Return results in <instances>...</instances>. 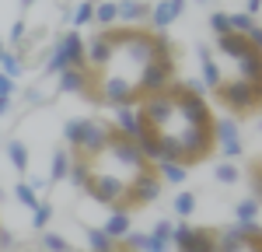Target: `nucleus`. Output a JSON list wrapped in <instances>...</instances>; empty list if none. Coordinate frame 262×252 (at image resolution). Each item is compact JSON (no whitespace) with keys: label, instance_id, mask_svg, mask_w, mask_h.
I'll return each instance as SVG.
<instances>
[{"label":"nucleus","instance_id":"29","mask_svg":"<svg viewBox=\"0 0 262 252\" xmlns=\"http://www.w3.org/2000/svg\"><path fill=\"white\" fill-rule=\"evenodd\" d=\"M196 203H200V200H196V193H179V196L171 200V210L185 221V217H192V214H196Z\"/></svg>","mask_w":262,"mask_h":252},{"label":"nucleus","instance_id":"42","mask_svg":"<svg viewBox=\"0 0 262 252\" xmlns=\"http://www.w3.org/2000/svg\"><path fill=\"white\" fill-rule=\"evenodd\" d=\"M140 252H171V245H168V242H158L154 235H143V249Z\"/></svg>","mask_w":262,"mask_h":252},{"label":"nucleus","instance_id":"22","mask_svg":"<svg viewBox=\"0 0 262 252\" xmlns=\"http://www.w3.org/2000/svg\"><path fill=\"white\" fill-rule=\"evenodd\" d=\"M116 21H119L116 0H95V25H101V32H105V28H112Z\"/></svg>","mask_w":262,"mask_h":252},{"label":"nucleus","instance_id":"12","mask_svg":"<svg viewBox=\"0 0 262 252\" xmlns=\"http://www.w3.org/2000/svg\"><path fill=\"white\" fill-rule=\"evenodd\" d=\"M91 84H95V74H91L88 67H70V70L60 74V91L63 95H88Z\"/></svg>","mask_w":262,"mask_h":252},{"label":"nucleus","instance_id":"26","mask_svg":"<svg viewBox=\"0 0 262 252\" xmlns=\"http://www.w3.org/2000/svg\"><path fill=\"white\" fill-rule=\"evenodd\" d=\"M67 179H70L77 189H88V182H91V165H88L84 158H74V161H70V172H67Z\"/></svg>","mask_w":262,"mask_h":252},{"label":"nucleus","instance_id":"8","mask_svg":"<svg viewBox=\"0 0 262 252\" xmlns=\"http://www.w3.org/2000/svg\"><path fill=\"white\" fill-rule=\"evenodd\" d=\"M171 77H175V60H154V63H147L140 74H137V91H140V98L168 91Z\"/></svg>","mask_w":262,"mask_h":252},{"label":"nucleus","instance_id":"51","mask_svg":"<svg viewBox=\"0 0 262 252\" xmlns=\"http://www.w3.org/2000/svg\"><path fill=\"white\" fill-rule=\"evenodd\" d=\"M32 4H35V0H21V7H32Z\"/></svg>","mask_w":262,"mask_h":252},{"label":"nucleus","instance_id":"54","mask_svg":"<svg viewBox=\"0 0 262 252\" xmlns=\"http://www.w3.org/2000/svg\"><path fill=\"white\" fill-rule=\"evenodd\" d=\"M196 4H210V0H196Z\"/></svg>","mask_w":262,"mask_h":252},{"label":"nucleus","instance_id":"52","mask_svg":"<svg viewBox=\"0 0 262 252\" xmlns=\"http://www.w3.org/2000/svg\"><path fill=\"white\" fill-rule=\"evenodd\" d=\"M255 130H259V133H262V116H259V123H255Z\"/></svg>","mask_w":262,"mask_h":252},{"label":"nucleus","instance_id":"39","mask_svg":"<svg viewBox=\"0 0 262 252\" xmlns=\"http://www.w3.org/2000/svg\"><path fill=\"white\" fill-rule=\"evenodd\" d=\"M49 217H53V207H49V203H39V207L32 210V228L42 231L46 224H49Z\"/></svg>","mask_w":262,"mask_h":252},{"label":"nucleus","instance_id":"53","mask_svg":"<svg viewBox=\"0 0 262 252\" xmlns=\"http://www.w3.org/2000/svg\"><path fill=\"white\" fill-rule=\"evenodd\" d=\"M4 49H7V46H4V39H0V56H4Z\"/></svg>","mask_w":262,"mask_h":252},{"label":"nucleus","instance_id":"23","mask_svg":"<svg viewBox=\"0 0 262 252\" xmlns=\"http://www.w3.org/2000/svg\"><path fill=\"white\" fill-rule=\"evenodd\" d=\"M179 252H217V242H213V231L210 228H196L192 231V242Z\"/></svg>","mask_w":262,"mask_h":252},{"label":"nucleus","instance_id":"10","mask_svg":"<svg viewBox=\"0 0 262 252\" xmlns=\"http://www.w3.org/2000/svg\"><path fill=\"white\" fill-rule=\"evenodd\" d=\"M175 112H179V119L185 126H210L213 123V112H210V105L203 95H192V91H185L179 102H175Z\"/></svg>","mask_w":262,"mask_h":252},{"label":"nucleus","instance_id":"41","mask_svg":"<svg viewBox=\"0 0 262 252\" xmlns=\"http://www.w3.org/2000/svg\"><path fill=\"white\" fill-rule=\"evenodd\" d=\"M221 154H224V161H234V158H242V154H245V144H242V140H234V144H221Z\"/></svg>","mask_w":262,"mask_h":252},{"label":"nucleus","instance_id":"14","mask_svg":"<svg viewBox=\"0 0 262 252\" xmlns=\"http://www.w3.org/2000/svg\"><path fill=\"white\" fill-rule=\"evenodd\" d=\"M137 147H140V154L147 158V165H158V161H164V137L158 133V130L143 126L140 137H137Z\"/></svg>","mask_w":262,"mask_h":252},{"label":"nucleus","instance_id":"20","mask_svg":"<svg viewBox=\"0 0 262 252\" xmlns=\"http://www.w3.org/2000/svg\"><path fill=\"white\" fill-rule=\"evenodd\" d=\"M158 179L161 182H168V186H182L185 179H189V168H182V165H175V161H158Z\"/></svg>","mask_w":262,"mask_h":252},{"label":"nucleus","instance_id":"33","mask_svg":"<svg viewBox=\"0 0 262 252\" xmlns=\"http://www.w3.org/2000/svg\"><path fill=\"white\" fill-rule=\"evenodd\" d=\"M88 21H95V0L77 4V7H74V14H70V25H74V28H81V25H88Z\"/></svg>","mask_w":262,"mask_h":252},{"label":"nucleus","instance_id":"24","mask_svg":"<svg viewBox=\"0 0 262 252\" xmlns=\"http://www.w3.org/2000/svg\"><path fill=\"white\" fill-rule=\"evenodd\" d=\"M70 161H74V158H70V151H67V147H56V151H53V165H49V179H53V182L67 179Z\"/></svg>","mask_w":262,"mask_h":252},{"label":"nucleus","instance_id":"36","mask_svg":"<svg viewBox=\"0 0 262 252\" xmlns=\"http://www.w3.org/2000/svg\"><path fill=\"white\" fill-rule=\"evenodd\" d=\"M231 18V32H238V35H248L252 28H255V18H248L245 11H238V14H227Z\"/></svg>","mask_w":262,"mask_h":252},{"label":"nucleus","instance_id":"9","mask_svg":"<svg viewBox=\"0 0 262 252\" xmlns=\"http://www.w3.org/2000/svg\"><path fill=\"white\" fill-rule=\"evenodd\" d=\"M108 137H112V123L88 119V126H84V140H81V147H77V158H84V161H95L101 151L108 147Z\"/></svg>","mask_w":262,"mask_h":252},{"label":"nucleus","instance_id":"30","mask_svg":"<svg viewBox=\"0 0 262 252\" xmlns=\"http://www.w3.org/2000/svg\"><path fill=\"white\" fill-rule=\"evenodd\" d=\"M259 214H262V203L255 196H245L242 203L234 207V217H238V221H259Z\"/></svg>","mask_w":262,"mask_h":252},{"label":"nucleus","instance_id":"13","mask_svg":"<svg viewBox=\"0 0 262 252\" xmlns=\"http://www.w3.org/2000/svg\"><path fill=\"white\" fill-rule=\"evenodd\" d=\"M234 67H238V74H234V77L248 81L262 95V53H259V49H248L242 60H234Z\"/></svg>","mask_w":262,"mask_h":252},{"label":"nucleus","instance_id":"11","mask_svg":"<svg viewBox=\"0 0 262 252\" xmlns=\"http://www.w3.org/2000/svg\"><path fill=\"white\" fill-rule=\"evenodd\" d=\"M112 130L122 133V137H129V140H137L143 130V119L140 112H137V105H116V112H112Z\"/></svg>","mask_w":262,"mask_h":252},{"label":"nucleus","instance_id":"35","mask_svg":"<svg viewBox=\"0 0 262 252\" xmlns=\"http://www.w3.org/2000/svg\"><path fill=\"white\" fill-rule=\"evenodd\" d=\"M217 182H224V186H234L238 179H242V168L234 165V161H224V165H217Z\"/></svg>","mask_w":262,"mask_h":252},{"label":"nucleus","instance_id":"17","mask_svg":"<svg viewBox=\"0 0 262 252\" xmlns=\"http://www.w3.org/2000/svg\"><path fill=\"white\" fill-rule=\"evenodd\" d=\"M116 11H119V21H126V25L150 21V4H143V0H116Z\"/></svg>","mask_w":262,"mask_h":252},{"label":"nucleus","instance_id":"2","mask_svg":"<svg viewBox=\"0 0 262 252\" xmlns=\"http://www.w3.org/2000/svg\"><path fill=\"white\" fill-rule=\"evenodd\" d=\"M98 102L105 105H137L140 102V91H137V81L129 74H112L105 70V77L98 81Z\"/></svg>","mask_w":262,"mask_h":252},{"label":"nucleus","instance_id":"46","mask_svg":"<svg viewBox=\"0 0 262 252\" xmlns=\"http://www.w3.org/2000/svg\"><path fill=\"white\" fill-rule=\"evenodd\" d=\"M0 249H14V235L0 228Z\"/></svg>","mask_w":262,"mask_h":252},{"label":"nucleus","instance_id":"49","mask_svg":"<svg viewBox=\"0 0 262 252\" xmlns=\"http://www.w3.org/2000/svg\"><path fill=\"white\" fill-rule=\"evenodd\" d=\"M25 98H28V105H39V102H42V91H28Z\"/></svg>","mask_w":262,"mask_h":252},{"label":"nucleus","instance_id":"3","mask_svg":"<svg viewBox=\"0 0 262 252\" xmlns=\"http://www.w3.org/2000/svg\"><path fill=\"white\" fill-rule=\"evenodd\" d=\"M137 112H140L143 126H150V130H158V133H164L168 126L179 119V112H175V102L168 98V91H161V95H147V98H140L137 102Z\"/></svg>","mask_w":262,"mask_h":252},{"label":"nucleus","instance_id":"31","mask_svg":"<svg viewBox=\"0 0 262 252\" xmlns=\"http://www.w3.org/2000/svg\"><path fill=\"white\" fill-rule=\"evenodd\" d=\"M7 158H11V165L18 168V172H25L28 168V147L21 144V140H7Z\"/></svg>","mask_w":262,"mask_h":252},{"label":"nucleus","instance_id":"19","mask_svg":"<svg viewBox=\"0 0 262 252\" xmlns=\"http://www.w3.org/2000/svg\"><path fill=\"white\" fill-rule=\"evenodd\" d=\"M242 140V126H238V116H221L213 119V144H234Z\"/></svg>","mask_w":262,"mask_h":252},{"label":"nucleus","instance_id":"16","mask_svg":"<svg viewBox=\"0 0 262 252\" xmlns=\"http://www.w3.org/2000/svg\"><path fill=\"white\" fill-rule=\"evenodd\" d=\"M252 49V42L245 39V35H238V32H227V35H217V53L221 56H227V60H242L245 53Z\"/></svg>","mask_w":262,"mask_h":252},{"label":"nucleus","instance_id":"7","mask_svg":"<svg viewBox=\"0 0 262 252\" xmlns=\"http://www.w3.org/2000/svg\"><path fill=\"white\" fill-rule=\"evenodd\" d=\"M116 60V39H112V28H105L98 35H91V39L84 42V67L91 70V74H98V70H108Z\"/></svg>","mask_w":262,"mask_h":252},{"label":"nucleus","instance_id":"27","mask_svg":"<svg viewBox=\"0 0 262 252\" xmlns=\"http://www.w3.org/2000/svg\"><path fill=\"white\" fill-rule=\"evenodd\" d=\"M84 235H88V249L91 252H116V242H112L101 228H88Z\"/></svg>","mask_w":262,"mask_h":252},{"label":"nucleus","instance_id":"45","mask_svg":"<svg viewBox=\"0 0 262 252\" xmlns=\"http://www.w3.org/2000/svg\"><path fill=\"white\" fill-rule=\"evenodd\" d=\"M245 39L252 42V49H259V53H262V25H259V21H255V28H252Z\"/></svg>","mask_w":262,"mask_h":252},{"label":"nucleus","instance_id":"47","mask_svg":"<svg viewBox=\"0 0 262 252\" xmlns=\"http://www.w3.org/2000/svg\"><path fill=\"white\" fill-rule=\"evenodd\" d=\"M259 11H262V0H248V4H245V14H248V18H255Z\"/></svg>","mask_w":262,"mask_h":252},{"label":"nucleus","instance_id":"50","mask_svg":"<svg viewBox=\"0 0 262 252\" xmlns=\"http://www.w3.org/2000/svg\"><path fill=\"white\" fill-rule=\"evenodd\" d=\"M11 112V98H0V116H7Z\"/></svg>","mask_w":262,"mask_h":252},{"label":"nucleus","instance_id":"1","mask_svg":"<svg viewBox=\"0 0 262 252\" xmlns=\"http://www.w3.org/2000/svg\"><path fill=\"white\" fill-rule=\"evenodd\" d=\"M231 112H252V109H262V95L242 77H224L221 88L213 91Z\"/></svg>","mask_w":262,"mask_h":252},{"label":"nucleus","instance_id":"34","mask_svg":"<svg viewBox=\"0 0 262 252\" xmlns=\"http://www.w3.org/2000/svg\"><path fill=\"white\" fill-rule=\"evenodd\" d=\"M42 252H74V249H70V242H67L63 235L46 231V235H42Z\"/></svg>","mask_w":262,"mask_h":252},{"label":"nucleus","instance_id":"5","mask_svg":"<svg viewBox=\"0 0 262 252\" xmlns=\"http://www.w3.org/2000/svg\"><path fill=\"white\" fill-rule=\"evenodd\" d=\"M126 189L129 182L119 179V175H108V172H91V182H88V196H95L98 203H108V207H126Z\"/></svg>","mask_w":262,"mask_h":252},{"label":"nucleus","instance_id":"15","mask_svg":"<svg viewBox=\"0 0 262 252\" xmlns=\"http://www.w3.org/2000/svg\"><path fill=\"white\" fill-rule=\"evenodd\" d=\"M196 60H200V74H203L200 84L206 88V91H217V88H221V81H224V70L213 63V56H210V49H206V46H200V49H196Z\"/></svg>","mask_w":262,"mask_h":252},{"label":"nucleus","instance_id":"44","mask_svg":"<svg viewBox=\"0 0 262 252\" xmlns=\"http://www.w3.org/2000/svg\"><path fill=\"white\" fill-rule=\"evenodd\" d=\"M14 91H18V84L11 81V77H4V74H0V98H11Z\"/></svg>","mask_w":262,"mask_h":252},{"label":"nucleus","instance_id":"38","mask_svg":"<svg viewBox=\"0 0 262 252\" xmlns=\"http://www.w3.org/2000/svg\"><path fill=\"white\" fill-rule=\"evenodd\" d=\"M210 32H213V35H227V32H231L227 11H213V14H210Z\"/></svg>","mask_w":262,"mask_h":252},{"label":"nucleus","instance_id":"21","mask_svg":"<svg viewBox=\"0 0 262 252\" xmlns=\"http://www.w3.org/2000/svg\"><path fill=\"white\" fill-rule=\"evenodd\" d=\"M171 21H175V14H171V4H168V0L150 4V32H164Z\"/></svg>","mask_w":262,"mask_h":252},{"label":"nucleus","instance_id":"37","mask_svg":"<svg viewBox=\"0 0 262 252\" xmlns=\"http://www.w3.org/2000/svg\"><path fill=\"white\" fill-rule=\"evenodd\" d=\"M192 224H175V228H171V245H175V249H185V245H189V242H192Z\"/></svg>","mask_w":262,"mask_h":252},{"label":"nucleus","instance_id":"40","mask_svg":"<svg viewBox=\"0 0 262 252\" xmlns=\"http://www.w3.org/2000/svg\"><path fill=\"white\" fill-rule=\"evenodd\" d=\"M171 228H175V224H168V221H154V231H150V235H154L158 242H168V245H171Z\"/></svg>","mask_w":262,"mask_h":252},{"label":"nucleus","instance_id":"48","mask_svg":"<svg viewBox=\"0 0 262 252\" xmlns=\"http://www.w3.org/2000/svg\"><path fill=\"white\" fill-rule=\"evenodd\" d=\"M168 4H171V14H175V18H182V11H185V0H168Z\"/></svg>","mask_w":262,"mask_h":252},{"label":"nucleus","instance_id":"25","mask_svg":"<svg viewBox=\"0 0 262 252\" xmlns=\"http://www.w3.org/2000/svg\"><path fill=\"white\" fill-rule=\"evenodd\" d=\"M21 70H25V60H21L14 49H4V56H0V74L11 77V81H18Z\"/></svg>","mask_w":262,"mask_h":252},{"label":"nucleus","instance_id":"28","mask_svg":"<svg viewBox=\"0 0 262 252\" xmlns=\"http://www.w3.org/2000/svg\"><path fill=\"white\" fill-rule=\"evenodd\" d=\"M84 126H88V119H70V123L63 126V140H67V147H70V151H77V147H81Z\"/></svg>","mask_w":262,"mask_h":252},{"label":"nucleus","instance_id":"6","mask_svg":"<svg viewBox=\"0 0 262 252\" xmlns=\"http://www.w3.org/2000/svg\"><path fill=\"white\" fill-rule=\"evenodd\" d=\"M161 179H158V172H154V165L140 168L137 175H133V182H129V189H126V207H150L158 196H161Z\"/></svg>","mask_w":262,"mask_h":252},{"label":"nucleus","instance_id":"4","mask_svg":"<svg viewBox=\"0 0 262 252\" xmlns=\"http://www.w3.org/2000/svg\"><path fill=\"white\" fill-rule=\"evenodd\" d=\"M70 67H84V39L77 32H67V35L53 46L49 63H46L49 74H63V70H70Z\"/></svg>","mask_w":262,"mask_h":252},{"label":"nucleus","instance_id":"43","mask_svg":"<svg viewBox=\"0 0 262 252\" xmlns=\"http://www.w3.org/2000/svg\"><path fill=\"white\" fill-rule=\"evenodd\" d=\"M25 35H28V25L25 21H14L11 25V42H25Z\"/></svg>","mask_w":262,"mask_h":252},{"label":"nucleus","instance_id":"32","mask_svg":"<svg viewBox=\"0 0 262 252\" xmlns=\"http://www.w3.org/2000/svg\"><path fill=\"white\" fill-rule=\"evenodd\" d=\"M14 200H18L21 207H28V210H35V207L42 203V200H39V193L28 186V182H18V186H14Z\"/></svg>","mask_w":262,"mask_h":252},{"label":"nucleus","instance_id":"18","mask_svg":"<svg viewBox=\"0 0 262 252\" xmlns=\"http://www.w3.org/2000/svg\"><path fill=\"white\" fill-rule=\"evenodd\" d=\"M101 231L119 245L122 238L133 231V228H129V210H126V207H112V214H108V221H105V228H101Z\"/></svg>","mask_w":262,"mask_h":252}]
</instances>
